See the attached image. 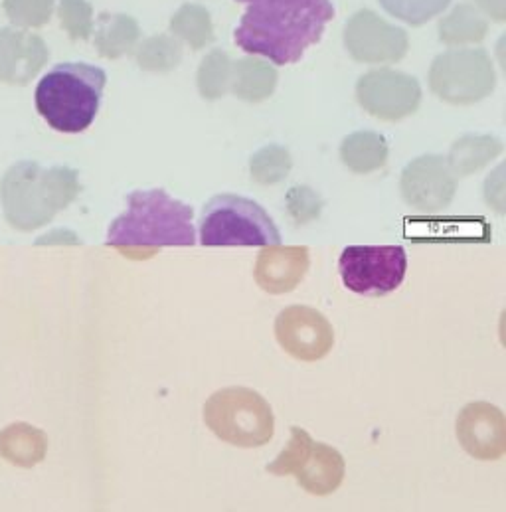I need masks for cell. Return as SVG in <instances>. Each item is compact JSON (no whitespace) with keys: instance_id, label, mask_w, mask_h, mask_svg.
Masks as SVG:
<instances>
[{"instance_id":"obj_21","label":"cell","mask_w":506,"mask_h":512,"mask_svg":"<svg viewBox=\"0 0 506 512\" xmlns=\"http://www.w3.org/2000/svg\"><path fill=\"white\" fill-rule=\"evenodd\" d=\"M489 20L487 16L469 2L457 4L439 22V38L447 46H471L481 44L487 38Z\"/></svg>"},{"instance_id":"obj_28","label":"cell","mask_w":506,"mask_h":512,"mask_svg":"<svg viewBox=\"0 0 506 512\" xmlns=\"http://www.w3.org/2000/svg\"><path fill=\"white\" fill-rule=\"evenodd\" d=\"M378 2L388 14L412 26H422L437 14H441L451 4V0H378Z\"/></svg>"},{"instance_id":"obj_18","label":"cell","mask_w":506,"mask_h":512,"mask_svg":"<svg viewBox=\"0 0 506 512\" xmlns=\"http://www.w3.org/2000/svg\"><path fill=\"white\" fill-rule=\"evenodd\" d=\"M48 453V435L38 427L18 422L0 431V455L16 465L30 469L44 461Z\"/></svg>"},{"instance_id":"obj_23","label":"cell","mask_w":506,"mask_h":512,"mask_svg":"<svg viewBox=\"0 0 506 512\" xmlns=\"http://www.w3.org/2000/svg\"><path fill=\"white\" fill-rule=\"evenodd\" d=\"M170 34L192 50H202L214 42L212 16L200 4H182L170 18Z\"/></svg>"},{"instance_id":"obj_2","label":"cell","mask_w":506,"mask_h":512,"mask_svg":"<svg viewBox=\"0 0 506 512\" xmlns=\"http://www.w3.org/2000/svg\"><path fill=\"white\" fill-rule=\"evenodd\" d=\"M194 212L167 190H135L127 196V210L113 220L107 246L129 256H147L161 248L194 246Z\"/></svg>"},{"instance_id":"obj_5","label":"cell","mask_w":506,"mask_h":512,"mask_svg":"<svg viewBox=\"0 0 506 512\" xmlns=\"http://www.w3.org/2000/svg\"><path fill=\"white\" fill-rule=\"evenodd\" d=\"M200 244L220 246H261L281 244L279 230L271 216L246 196L218 194L210 198L200 216Z\"/></svg>"},{"instance_id":"obj_15","label":"cell","mask_w":506,"mask_h":512,"mask_svg":"<svg viewBox=\"0 0 506 512\" xmlns=\"http://www.w3.org/2000/svg\"><path fill=\"white\" fill-rule=\"evenodd\" d=\"M346 475V463L342 453L327 445L315 441L303 465L295 473L297 485L313 497H329L342 485Z\"/></svg>"},{"instance_id":"obj_14","label":"cell","mask_w":506,"mask_h":512,"mask_svg":"<svg viewBox=\"0 0 506 512\" xmlns=\"http://www.w3.org/2000/svg\"><path fill=\"white\" fill-rule=\"evenodd\" d=\"M46 42L28 30H0V82L8 86L30 84L48 64Z\"/></svg>"},{"instance_id":"obj_10","label":"cell","mask_w":506,"mask_h":512,"mask_svg":"<svg viewBox=\"0 0 506 512\" xmlns=\"http://www.w3.org/2000/svg\"><path fill=\"white\" fill-rule=\"evenodd\" d=\"M356 99L366 113L384 121H400L418 111L422 87L416 78L404 72L378 68L360 76Z\"/></svg>"},{"instance_id":"obj_19","label":"cell","mask_w":506,"mask_h":512,"mask_svg":"<svg viewBox=\"0 0 506 512\" xmlns=\"http://www.w3.org/2000/svg\"><path fill=\"white\" fill-rule=\"evenodd\" d=\"M277 86V70L271 62L250 56L238 62H232L230 93L244 101H263L273 95Z\"/></svg>"},{"instance_id":"obj_13","label":"cell","mask_w":506,"mask_h":512,"mask_svg":"<svg viewBox=\"0 0 506 512\" xmlns=\"http://www.w3.org/2000/svg\"><path fill=\"white\" fill-rule=\"evenodd\" d=\"M461 447L479 461H497L506 453V416L491 402L467 404L455 424Z\"/></svg>"},{"instance_id":"obj_30","label":"cell","mask_w":506,"mask_h":512,"mask_svg":"<svg viewBox=\"0 0 506 512\" xmlns=\"http://www.w3.org/2000/svg\"><path fill=\"white\" fill-rule=\"evenodd\" d=\"M58 16L72 40H89L93 34V6L89 0H60Z\"/></svg>"},{"instance_id":"obj_34","label":"cell","mask_w":506,"mask_h":512,"mask_svg":"<svg viewBox=\"0 0 506 512\" xmlns=\"http://www.w3.org/2000/svg\"><path fill=\"white\" fill-rule=\"evenodd\" d=\"M54 242H72V244H78V240L74 238L72 232H66V230H60V232H52V234H46L44 238H40L36 244H54Z\"/></svg>"},{"instance_id":"obj_26","label":"cell","mask_w":506,"mask_h":512,"mask_svg":"<svg viewBox=\"0 0 506 512\" xmlns=\"http://www.w3.org/2000/svg\"><path fill=\"white\" fill-rule=\"evenodd\" d=\"M293 161L291 153L281 145H267L259 149L250 159V172L257 184H277L287 178Z\"/></svg>"},{"instance_id":"obj_7","label":"cell","mask_w":506,"mask_h":512,"mask_svg":"<svg viewBox=\"0 0 506 512\" xmlns=\"http://www.w3.org/2000/svg\"><path fill=\"white\" fill-rule=\"evenodd\" d=\"M497 86L491 56L483 48H451L429 70L431 91L453 105H471L489 97Z\"/></svg>"},{"instance_id":"obj_11","label":"cell","mask_w":506,"mask_h":512,"mask_svg":"<svg viewBox=\"0 0 506 512\" xmlns=\"http://www.w3.org/2000/svg\"><path fill=\"white\" fill-rule=\"evenodd\" d=\"M275 339L289 356L303 362H317L333 350L335 329L317 309L291 305L275 319Z\"/></svg>"},{"instance_id":"obj_9","label":"cell","mask_w":506,"mask_h":512,"mask_svg":"<svg viewBox=\"0 0 506 512\" xmlns=\"http://www.w3.org/2000/svg\"><path fill=\"white\" fill-rule=\"evenodd\" d=\"M344 46L360 64H392L408 54L410 38L406 30L370 8H362L344 26Z\"/></svg>"},{"instance_id":"obj_20","label":"cell","mask_w":506,"mask_h":512,"mask_svg":"<svg viewBox=\"0 0 506 512\" xmlns=\"http://www.w3.org/2000/svg\"><path fill=\"white\" fill-rule=\"evenodd\" d=\"M503 153V143L497 137L491 135H463L459 137L449 151V157L445 159L453 174L469 176L485 169L489 163H493Z\"/></svg>"},{"instance_id":"obj_6","label":"cell","mask_w":506,"mask_h":512,"mask_svg":"<svg viewBox=\"0 0 506 512\" xmlns=\"http://www.w3.org/2000/svg\"><path fill=\"white\" fill-rule=\"evenodd\" d=\"M202 416L218 439L244 449L269 443L275 433V416L269 402L246 386L214 392L206 400Z\"/></svg>"},{"instance_id":"obj_24","label":"cell","mask_w":506,"mask_h":512,"mask_svg":"<svg viewBox=\"0 0 506 512\" xmlns=\"http://www.w3.org/2000/svg\"><path fill=\"white\" fill-rule=\"evenodd\" d=\"M182 56H184L182 42L172 34L151 36L139 42L135 48L137 66L145 72H155V74L172 72L182 62Z\"/></svg>"},{"instance_id":"obj_4","label":"cell","mask_w":506,"mask_h":512,"mask_svg":"<svg viewBox=\"0 0 506 512\" xmlns=\"http://www.w3.org/2000/svg\"><path fill=\"white\" fill-rule=\"evenodd\" d=\"M105 84L107 74L97 66L84 62L58 64L36 86V109L52 129L82 133L99 111Z\"/></svg>"},{"instance_id":"obj_33","label":"cell","mask_w":506,"mask_h":512,"mask_svg":"<svg viewBox=\"0 0 506 512\" xmlns=\"http://www.w3.org/2000/svg\"><path fill=\"white\" fill-rule=\"evenodd\" d=\"M477 8L489 18L503 22L506 18V0H475Z\"/></svg>"},{"instance_id":"obj_17","label":"cell","mask_w":506,"mask_h":512,"mask_svg":"<svg viewBox=\"0 0 506 512\" xmlns=\"http://www.w3.org/2000/svg\"><path fill=\"white\" fill-rule=\"evenodd\" d=\"M93 44L99 56L107 60H119L135 52L141 42V26L129 14L101 12L93 24Z\"/></svg>"},{"instance_id":"obj_12","label":"cell","mask_w":506,"mask_h":512,"mask_svg":"<svg viewBox=\"0 0 506 512\" xmlns=\"http://www.w3.org/2000/svg\"><path fill=\"white\" fill-rule=\"evenodd\" d=\"M404 200L423 214L443 212L457 192V176L439 155H423L412 161L400 180Z\"/></svg>"},{"instance_id":"obj_25","label":"cell","mask_w":506,"mask_h":512,"mask_svg":"<svg viewBox=\"0 0 506 512\" xmlns=\"http://www.w3.org/2000/svg\"><path fill=\"white\" fill-rule=\"evenodd\" d=\"M232 60L224 50H212L200 64L196 74V86L204 99H220L230 93Z\"/></svg>"},{"instance_id":"obj_8","label":"cell","mask_w":506,"mask_h":512,"mask_svg":"<svg viewBox=\"0 0 506 512\" xmlns=\"http://www.w3.org/2000/svg\"><path fill=\"white\" fill-rule=\"evenodd\" d=\"M338 271L352 293L384 297L404 283L408 254L402 246H350L340 254Z\"/></svg>"},{"instance_id":"obj_22","label":"cell","mask_w":506,"mask_h":512,"mask_svg":"<svg viewBox=\"0 0 506 512\" xmlns=\"http://www.w3.org/2000/svg\"><path fill=\"white\" fill-rule=\"evenodd\" d=\"M340 161L356 174L380 171L388 161V143L380 133L356 131L342 139Z\"/></svg>"},{"instance_id":"obj_16","label":"cell","mask_w":506,"mask_h":512,"mask_svg":"<svg viewBox=\"0 0 506 512\" xmlns=\"http://www.w3.org/2000/svg\"><path fill=\"white\" fill-rule=\"evenodd\" d=\"M307 265L309 259L305 250H281L279 246H271L259 256L255 279L267 293L281 295L297 287Z\"/></svg>"},{"instance_id":"obj_1","label":"cell","mask_w":506,"mask_h":512,"mask_svg":"<svg viewBox=\"0 0 506 512\" xmlns=\"http://www.w3.org/2000/svg\"><path fill=\"white\" fill-rule=\"evenodd\" d=\"M246 10L234 42L250 56L273 66L299 62L335 18L331 0H236Z\"/></svg>"},{"instance_id":"obj_27","label":"cell","mask_w":506,"mask_h":512,"mask_svg":"<svg viewBox=\"0 0 506 512\" xmlns=\"http://www.w3.org/2000/svg\"><path fill=\"white\" fill-rule=\"evenodd\" d=\"M315 439L311 437V433L303 427H291V439L289 443L283 447V451L265 467V471L269 475L275 477H285V475H295L299 471V467L303 465L305 457L309 455L311 447H313Z\"/></svg>"},{"instance_id":"obj_29","label":"cell","mask_w":506,"mask_h":512,"mask_svg":"<svg viewBox=\"0 0 506 512\" xmlns=\"http://www.w3.org/2000/svg\"><path fill=\"white\" fill-rule=\"evenodd\" d=\"M56 0H2L8 20L20 28H40L50 22Z\"/></svg>"},{"instance_id":"obj_3","label":"cell","mask_w":506,"mask_h":512,"mask_svg":"<svg viewBox=\"0 0 506 512\" xmlns=\"http://www.w3.org/2000/svg\"><path fill=\"white\" fill-rule=\"evenodd\" d=\"M80 190V176L74 169H46L34 161L12 165L0 180L4 216L20 232H32L52 222L78 198Z\"/></svg>"},{"instance_id":"obj_31","label":"cell","mask_w":506,"mask_h":512,"mask_svg":"<svg viewBox=\"0 0 506 512\" xmlns=\"http://www.w3.org/2000/svg\"><path fill=\"white\" fill-rule=\"evenodd\" d=\"M287 208L297 224H305L319 216L323 202H321V196L313 188L293 186L287 194Z\"/></svg>"},{"instance_id":"obj_32","label":"cell","mask_w":506,"mask_h":512,"mask_svg":"<svg viewBox=\"0 0 506 512\" xmlns=\"http://www.w3.org/2000/svg\"><path fill=\"white\" fill-rule=\"evenodd\" d=\"M485 194H487V202L493 204L499 212L505 210V167H499L497 171L493 172L489 178H487V184H485Z\"/></svg>"}]
</instances>
